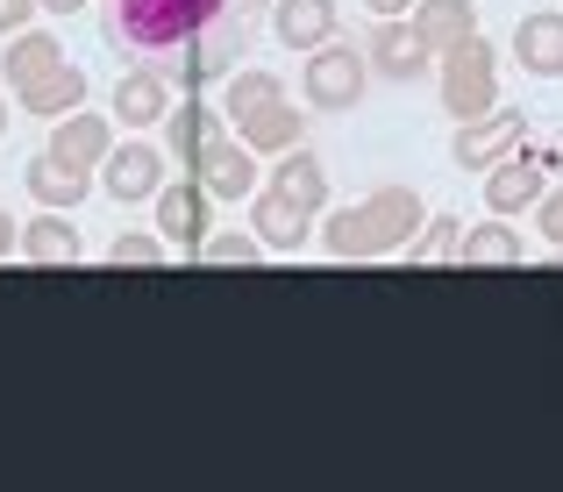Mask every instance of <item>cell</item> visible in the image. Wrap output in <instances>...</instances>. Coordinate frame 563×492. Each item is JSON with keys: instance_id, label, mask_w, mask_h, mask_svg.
I'll use <instances>...</instances> for the list:
<instances>
[{"instance_id": "obj_1", "label": "cell", "mask_w": 563, "mask_h": 492, "mask_svg": "<svg viewBox=\"0 0 563 492\" xmlns=\"http://www.w3.org/2000/svg\"><path fill=\"white\" fill-rule=\"evenodd\" d=\"M421 221H428V207L413 186H378L372 200L335 207L321 243H329V258H385V250H407L421 236Z\"/></svg>"}, {"instance_id": "obj_2", "label": "cell", "mask_w": 563, "mask_h": 492, "mask_svg": "<svg viewBox=\"0 0 563 492\" xmlns=\"http://www.w3.org/2000/svg\"><path fill=\"white\" fill-rule=\"evenodd\" d=\"M229 8L250 14V8H264V0H108V43L143 51V57H165Z\"/></svg>"}, {"instance_id": "obj_3", "label": "cell", "mask_w": 563, "mask_h": 492, "mask_svg": "<svg viewBox=\"0 0 563 492\" xmlns=\"http://www.w3.org/2000/svg\"><path fill=\"white\" fill-rule=\"evenodd\" d=\"M499 100V51L485 36H464L456 51H442V108L456 114V122H471V114H485Z\"/></svg>"}, {"instance_id": "obj_4", "label": "cell", "mask_w": 563, "mask_h": 492, "mask_svg": "<svg viewBox=\"0 0 563 492\" xmlns=\"http://www.w3.org/2000/svg\"><path fill=\"white\" fill-rule=\"evenodd\" d=\"M364 79H372V65H364V51H350V43H314V57H307V72H300V94L314 100L321 114H343V108H357L364 100Z\"/></svg>"}, {"instance_id": "obj_5", "label": "cell", "mask_w": 563, "mask_h": 492, "mask_svg": "<svg viewBox=\"0 0 563 492\" xmlns=\"http://www.w3.org/2000/svg\"><path fill=\"white\" fill-rule=\"evenodd\" d=\"M250 51V14H214V22L200 29V36L179 43V86H207V79H229L235 57Z\"/></svg>"}, {"instance_id": "obj_6", "label": "cell", "mask_w": 563, "mask_h": 492, "mask_svg": "<svg viewBox=\"0 0 563 492\" xmlns=\"http://www.w3.org/2000/svg\"><path fill=\"white\" fill-rule=\"evenodd\" d=\"M186 172H200L207 200H250V193H257V151L235 143V136H214L200 157L186 164Z\"/></svg>"}, {"instance_id": "obj_7", "label": "cell", "mask_w": 563, "mask_h": 492, "mask_svg": "<svg viewBox=\"0 0 563 492\" xmlns=\"http://www.w3.org/2000/svg\"><path fill=\"white\" fill-rule=\"evenodd\" d=\"M364 65L378 72V79H399V86H413L428 72V51H421V36H413L399 14H378V29H372V43H364Z\"/></svg>"}, {"instance_id": "obj_8", "label": "cell", "mask_w": 563, "mask_h": 492, "mask_svg": "<svg viewBox=\"0 0 563 492\" xmlns=\"http://www.w3.org/2000/svg\"><path fill=\"white\" fill-rule=\"evenodd\" d=\"M514 143H521V114L485 108V114H471V122L456 129V164H464V172H485V164H499Z\"/></svg>"}, {"instance_id": "obj_9", "label": "cell", "mask_w": 563, "mask_h": 492, "mask_svg": "<svg viewBox=\"0 0 563 492\" xmlns=\"http://www.w3.org/2000/svg\"><path fill=\"white\" fill-rule=\"evenodd\" d=\"M485 200H493V215H521V207L542 200V164L521 157V143H514L499 164H485Z\"/></svg>"}, {"instance_id": "obj_10", "label": "cell", "mask_w": 563, "mask_h": 492, "mask_svg": "<svg viewBox=\"0 0 563 492\" xmlns=\"http://www.w3.org/2000/svg\"><path fill=\"white\" fill-rule=\"evenodd\" d=\"M514 57H521V72H536V79H563V14L556 8L521 14V22H514Z\"/></svg>"}, {"instance_id": "obj_11", "label": "cell", "mask_w": 563, "mask_h": 492, "mask_svg": "<svg viewBox=\"0 0 563 492\" xmlns=\"http://www.w3.org/2000/svg\"><path fill=\"white\" fill-rule=\"evenodd\" d=\"M307 221H314V215H307V207H292L278 186L250 193V229H257V243H264V250H286V258H292V250L307 243Z\"/></svg>"}, {"instance_id": "obj_12", "label": "cell", "mask_w": 563, "mask_h": 492, "mask_svg": "<svg viewBox=\"0 0 563 492\" xmlns=\"http://www.w3.org/2000/svg\"><path fill=\"white\" fill-rule=\"evenodd\" d=\"M413 36H421V51H456L464 36H478V8L471 0H413Z\"/></svg>"}, {"instance_id": "obj_13", "label": "cell", "mask_w": 563, "mask_h": 492, "mask_svg": "<svg viewBox=\"0 0 563 492\" xmlns=\"http://www.w3.org/2000/svg\"><path fill=\"white\" fill-rule=\"evenodd\" d=\"M157 229H165V243L200 250V236H207V186H200V178L157 186Z\"/></svg>"}, {"instance_id": "obj_14", "label": "cell", "mask_w": 563, "mask_h": 492, "mask_svg": "<svg viewBox=\"0 0 563 492\" xmlns=\"http://www.w3.org/2000/svg\"><path fill=\"white\" fill-rule=\"evenodd\" d=\"M114 114H122L129 129H151V122H165L172 114V79L157 65H136V72H122V86H114Z\"/></svg>"}, {"instance_id": "obj_15", "label": "cell", "mask_w": 563, "mask_h": 492, "mask_svg": "<svg viewBox=\"0 0 563 492\" xmlns=\"http://www.w3.org/2000/svg\"><path fill=\"white\" fill-rule=\"evenodd\" d=\"M108 193L114 200H157V186H165V157L151 151V143H129V151H108Z\"/></svg>"}, {"instance_id": "obj_16", "label": "cell", "mask_w": 563, "mask_h": 492, "mask_svg": "<svg viewBox=\"0 0 563 492\" xmlns=\"http://www.w3.org/2000/svg\"><path fill=\"white\" fill-rule=\"evenodd\" d=\"M114 151V136H108V122H100V114H57V129H51V157L57 164H79V172H93L100 157Z\"/></svg>"}, {"instance_id": "obj_17", "label": "cell", "mask_w": 563, "mask_h": 492, "mask_svg": "<svg viewBox=\"0 0 563 492\" xmlns=\"http://www.w3.org/2000/svg\"><path fill=\"white\" fill-rule=\"evenodd\" d=\"M272 29L286 51H314L335 36V0H272Z\"/></svg>"}, {"instance_id": "obj_18", "label": "cell", "mask_w": 563, "mask_h": 492, "mask_svg": "<svg viewBox=\"0 0 563 492\" xmlns=\"http://www.w3.org/2000/svg\"><path fill=\"white\" fill-rule=\"evenodd\" d=\"M272 186L286 193L292 207H307V215H321V207H329V172H321V157H314V151H300V143H292V151H278Z\"/></svg>"}, {"instance_id": "obj_19", "label": "cell", "mask_w": 563, "mask_h": 492, "mask_svg": "<svg viewBox=\"0 0 563 492\" xmlns=\"http://www.w3.org/2000/svg\"><path fill=\"white\" fill-rule=\"evenodd\" d=\"M22 108H29V114H43V122H57V114L86 108V72H79V65H51L43 79H29V86H22Z\"/></svg>"}, {"instance_id": "obj_20", "label": "cell", "mask_w": 563, "mask_h": 492, "mask_svg": "<svg viewBox=\"0 0 563 492\" xmlns=\"http://www.w3.org/2000/svg\"><path fill=\"white\" fill-rule=\"evenodd\" d=\"M0 65H8V86L22 94L29 79H43L51 65H65V43H57V36H43V29H22V36L8 43V57H0Z\"/></svg>"}, {"instance_id": "obj_21", "label": "cell", "mask_w": 563, "mask_h": 492, "mask_svg": "<svg viewBox=\"0 0 563 492\" xmlns=\"http://www.w3.org/2000/svg\"><path fill=\"white\" fill-rule=\"evenodd\" d=\"M235 136H243V143H250L257 157H264V151L278 157V151H292V143H300V114H292L286 100H272V108L243 114V122H235Z\"/></svg>"}, {"instance_id": "obj_22", "label": "cell", "mask_w": 563, "mask_h": 492, "mask_svg": "<svg viewBox=\"0 0 563 492\" xmlns=\"http://www.w3.org/2000/svg\"><path fill=\"white\" fill-rule=\"evenodd\" d=\"M14 243H22V258H29V264H71V258H79V236L65 229V215H57V207H51L43 221H29Z\"/></svg>"}, {"instance_id": "obj_23", "label": "cell", "mask_w": 563, "mask_h": 492, "mask_svg": "<svg viewBox=\"0 0 563 492\" xmlns=\"http://www.w3.org/2000/svg\"><path fill=\"white\" fill-rule=\"evenodd\" d=\"M29 193H36L43 207H79L86 200V172L79 164H57L51 151H43L36 164H29Z\"/></svg>"}, {"instance_id": "obj_24", "label": "cell", "mask_w": 563, "mask_h": 492, "mask_svg": "<svg viewBox=\"0 0 563 492\" xmlns=\"http://www.w3.org/2000/svg\"><path fill=\"white\" fill-rule=\"evenodd\" d=\"M464 264H485V272H507V264H521V236L507 229V221H485V229H464V250H456Z\"/></svg>"}, {"instance_id": "obj_25", "label": "cell", "mask_w": 563, "mask_h": 492, "mask_svg": "<svg viewBox=\"0 0 563 492\" xmlns=\"http://www.w3.org/2000/svg\"><path fill=\"white\" fill-rule=\"evenodd\" d=\"M165 122H172V151H179V164H192L207 143L221 136V108H207V100H186V108L165 114Z\"/></svg>"}, {"instance_id": "obj_26", "label": "cell", "mask_w": 563, "mask_h": 492, "mask_svg": "<svg viewBox=\"0 0 563 492\" xmlns=\"http://www.w3.org/2000/svg\"><path fill=\"white\" fill-rule=\"evenodd\" d=\"M272 100H286V86H278V72H229V108L221 114H257V108H272Z\"/></svg>"}, {"instance_id": "obj_27", "label": "cell", "mask_w": 563, "mask_h": 492, "mask_svg": "<svg viewBox=\"0 0 563 492\" xmlns=\"http://www.w3.org/2000/svg\"><path fill=\"white\" fill-rule=\"evenodd\" d=\"M456 250H464V221H456V215L421 221V236H413V258H421V264H450Z\"/></svg>"}, {"instance_id": "obj_28", "label": "cell", "mask_w": 563, "mask_h": 492, "mask_svg": "<svg viewBox=\"0 0 563 492\" xmlns=\"http://www.w3.org/2000/svg\"><path fill=\"white\" fill-rule=\"evenodd\" d=\"M200 258L207 264H250V258H264V243L257 236H200Z\"/></svg>"}, {"instance_id": "obj_29", "label": "cell", "mask_w": 563, "mask_h": 492, "mask_svg": "<svg viewBox=\"0 0 563 492\" xmlns=\"http://www.w3.org/2000/svg\"><path fill=\"white\" fill-rule=\"evenodd\" d=\"M108 264H114V272H122V264H165V243H157V236H114Z\"/></svg>"}, {"instance_id": "obj_30", "label": "cell", "mask_w": 563, "mask_h": 492, "mask_svg": "<svg viewBox=\"0 0 563 492\" xmlns=\"http://www.w3.org/2000/svg\"><path fill=\"white\" fill-rule=\"evenodd\" d=\"M536 229L563 250V193H542V200H536Z\"/></svg>"}, {"instance_id": "obj_31", "label": "cell", "mask_w": 563, "mask_h": 492, "mask_svg": "<svg viewBox=\"0 0 563 492\" xmlns=\"http://www.w3.org/2000/svg\"><path fill=\"white\" fill-rule=\"evenodd\" d=\"M29 14H36V0H0V36H14Z\"/></svg>"}, {"instance_id": "obj_32", "label": "cell", "mask_w": 563, "mask_h": 492, "mask_svg": "<svg viewBox=\"0 0 563 492\" xmlns=\"http://www.w3.org/2000/svg\"><path fill=\"white\" fill-rule=\"evenodd\" d=\"M36 8H43V14H79L86 0H36Z\"/></svg>"}, {"instance_id": "obj_33", "label": "cell", "mask_w": 563, "mask_h": 492, "mask_svg": "<svg viewBox=\"0 0 563 492\" xmlns=\"http://www.w3.org/2000/svg\"><path fill=\"white\" fill-rule=\"evenodd\" d=\"M14 236H22V229H14V221L0 215V258H8V250H14Z\"/></svg>"}, {"instance_id": "obj_34", "label": "cell", "mask_w": 563, "mask_h": 492, "mask_svg": "<svg viewBox=\"0 0 563 492\" xmlns=\"http://www.w3.org/2000/svg\"><path fill=\"white\" fill-rule=\"evenodd\" d=\"M372 14H407V0H364Z\"/></svg>"}, {"instance_id": "obj_35", "label": "cell", "mask_w": 563, "mask_h": 492, "mask_svg": "<svg viewBox=\"0 0 563 492\" xmlns=\"http://www.w3.org/2000/svg\"><path fill=\"white\" fill-rule=\"evenodd\" d=\"M0 136H8V100H0Z\"/></svg>"}]
</instances>
